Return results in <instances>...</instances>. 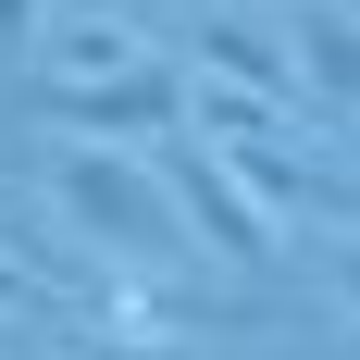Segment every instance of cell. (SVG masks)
<instances>
[{"instance_id": "cell-4", "label": "cell", "mask_w": 360, "mask_h": 360, "mask_svg": "<svg viewBox=\"0 0 360 360\" xmlns=\"http://www.w3.org/2000/svg\"><path fill=\"white\" fill-rule=\"evenodd\" d=\"M212 162H224L236 186H249L261 212H311L323 236H348V212H360L348 162H311V149H286V124H249V137H212Z\"/></svg>"}, {"instance_id": "cell-2", "label": "cell", "mask_w": 360, "mask_h": 360, "mask_svg": "<svg viewBox=\"0 0 360 360\" xmlns=\"http://www.w3.org/2000/svg\"><path fill=\"white\" fill-rule=\"evenodd\" d=\"M174 100H186V75L149 63V50H137V63H112V75H25V112L50 124V137H112V149L162 137Z\"/></svg>"}, {"instance_id": "cell-5", "label": "cell", "mask_w": 360, "mask_h": 360, "mask_svg": "<svg viewBox=\"0 0 360 360\" xmlns=\"http://www.w3.org/2000/svg\"><path fill=\"white\" fill-rule=\"evenodd\" d=\"M199 75H212V87H249V100H274L286 124L311 112V100H298V63H286V37H261L249 13H199Z\"/></svg>"}, {"instance_id": "cell-1", "label": "cell", "mask_w": 360, "mask_h": 360, "mask_svg": "<svg viewBox=\"0 0 360 360\" xmlns=\"http://www.w3.org/2000/svg\"><path fill=\"white\" fill-rule=\"evenodd\" d=\"M50 212H63L75 249H100L112 274H186V212L174 186L149 174V149H112V137H75L63 162H50Z\"/></svg>"}, {"instance_id": "cell-9", "label": "cell", "mask_w": 360, "mask_h": 360, "mask_svg": "<svg viewBox=\"0 0 360 360\" xmlns=\"http://www.w3.org/2000/svg\"><path fill=\"white\" fill-rule=\"evenodd\" d=\"M37 25H50L37 0H0V63H25V50H37Z\"/></svg>"}, {"instance_id": "cell-8", "label": "cell", "mask_w": 360, "mask_h": 360, "mask_svg": "<svg viewBox=\"0 0 360 360\" xmlns=\"http://www.w3.org/2000/svg\"><path fill=\"white\" fill-rule=\"evenodd\" d=\"M0 311H13V323H75V286H63V274H25V261H0Z\"/></svg>"}, {"instance_id": "cell-6", "label": "cell", "mask_w": 360, "mask_h": 360, "mask_svg": "<svg viewBox=\"0 0 360 360\" xmlns=\"http://www.w3.org/2000/svg\"><path fill=\"white\" fill-rule=\"evenodd\" d=\"M286 63H298V100H323V124H348V87H360V25H348V0H311V13H298Z\"/></svg>"}, {"instance_id": "cell-10", "label": "cell", "mask_w": 360, "mask_h": 360, "mask_svg": "<svg viewBox=\"0 0 360 360\" xmlns=\"http://www.w3.org/2000/svg\"><path fill=\"white\" fill-rule=\"evenodd\" d=\"M137 360H186V335H149V348H137Z\"/></svg>"}, {"instance_id": "cell-7", "label": "cell", "mask_w": 360, "mask_h": 360, "mask_svg": "<svg viewBox=\"0 0 360 360\" xmlns=\"http://www.w3.org/2000/svg\"><path fill=\"white\" fill-rule=\"evenodd\" d=\"M149 37L124 25V13H63V25H37V50H25V75H112V63H137Z\"/></svg>"}, {"instance_id": "cell-3", "label": "cell", "mask_w": 360, "mask_h": 360, "mask_svg": "<svg viewBox=\"0 0 360 360\" xmlns=\"http://www.w3.org/2000/svg\"><path fill=\"white\" fill-rule=\"evenodd\" d=\"M149 149V174L174 186V212H186V249H212V261H274V212H261L249 186L212 162V137H186V124H162Z\"/></svg>"}]
</instances>
